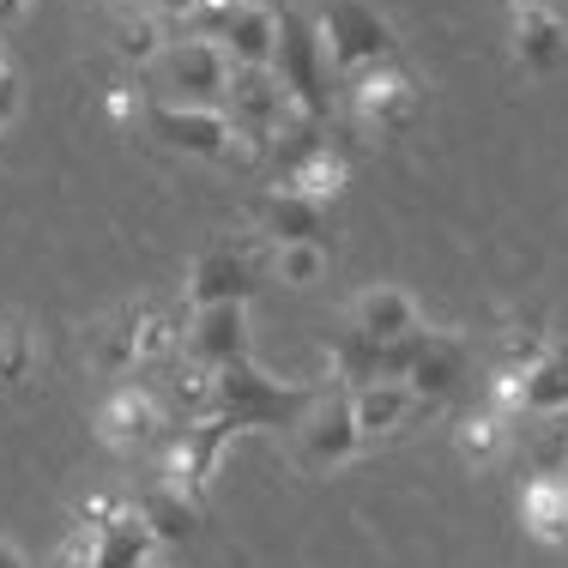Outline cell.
I'll use <instances>...</instances> for the list:
<instances>
[{"label": "cell", "mask_w": 568, "mask_h": 568, "mask_svg": "<svg viewBox=\"0 0 568 568\" xmlns=\"http://www.w3.org/2000/svg\"><path fill=\"white\" fill-rule=\"evenodd\" d=\"M266 73L278 79L284 103L315 121L333 115V67L321 55V37H315V19L308 12H278V49H273V67Z\"/></svg>", "instance_id": "6da1fadb"}, {"label": "cell", "mask_w": 568, "mask_h": 568, "mask_svg": "<svg viewBox=\"0 0 568 568\" xmlns=\"http://www.w3.org/2000/svg\"><path fill=\"white\" fill-rule=\"evenodd\" d=\"M315 37H321V55H327L333 79H357L369 67L394 61V24L369 7V0H327L315 12Z\"/></svg>", "instance_id": "7a4b0ae2"}, {"label": "cell", "mask_w": 568, "mask_h": 568, "mask_svg": "<svg viewBox=\"0 0 568 568\" xmlns=\"http://www.w3.org/2000/svg\"><path fill=\"white\" fill-rule=\"evenodd\" d=\"M145 133H152V140L164 145V152L200 158V164H242L224 103H182V98H158L152 110H145Z\"/></svg>", "instance_id": "3957f363"}, {"label": "cell", "mask_w": 568, "mask_h": 568, "mask_svg": "<svg viewBox=\"0 0 568 568\" xmlns=\"http://www.w3.org/2000/svg\"><path fill=\"white\" fill-rule=\"evenodd\" d=\"M291 454H296V466L315 471V478H327V471H339L363 454V429H357V417H351L345 387L308 399V412L291 424Z\"/></svg>", "instance_id": "277c9868"}, {"label": "cell", "mask_w": 568, "mask_h": 568, "mask_svg": "<svg viewBox=\"0 0 568 568\" xmlns=\"http://www.w3.org/2000/svg\"><path fill=\"white\" fill-rule=\"evenodd\" d=\"M224 115H230V133H236V158L242 164H254V158L273 152L284 115H291V103H284L278 79L266 73V67H254V73H236L224 91Z\"/></svg>", "instance_id": "5b68a950"}, {"label": "cell", "mask_w": 568, "mask_h": 568, "mask_svg": "<svg viewBox=\"0 0 568 568\" xmlns=\"http://www.w3.org/2000/svg\"><path fill=\"white\" fill-rule=\"evenodd\" d=\"M345 103H351V121H357L363 133H375V140H394V133H405V128L417 121L424 91H417V79L405 73V67L382 61V67H369V73L351 79Z\"/></svg>", "instance_id": "8992f818"}, {"label": "cell", "mask_w": 568, "mask_h": 568, "mask_svg": "<svg viewBox=\"0 0 568 568\" xmlns=\"http://www.w3.org/2000/svg\"><path fill=\"white\" fill-rule=\"evenodd\" d=\"M158 73H164V91H175L182 103H224L236 67H230L224 43H206V37H170Z\"/></svg>", "instance_id": "52a82bcc"}, {"label": "cell", "mask_w": 568, "mask_h": 568, "mask_svg": "<svg viewBox=\"0 0 568 568\" xmlns=\"http://www.w3.org/2000/svg\"><path fill=\"white\" fill-rule=\"evenodd\" d=\"M261 261L254 248H236V242H219V248L194 254L187 266V308H212V303H248L261 291Z\"/></svg>", "instance_id": "ba28073f"}, {"label": "cell", "mask_w": 568, "mask_h": 568, "mask_svg": "<svg viewBox=\"0 0 568 568\" xmlns=\"http://www.w3.org/2000/svg\"><path fill=\"white\" fill-rule=\"evenodd\" d=\"M164 405H158L152 387H140V382H121L110 399L98 405V436H103V448H115V454H145V448H158L164 442Z\"/></svg>", "instance_id": "9c48e42d"}, {"label": "cell", "mask_w": 568, "mask_h": 568, "mask_svg": "<svg viewBox=\"0 0 568 568\" xmlns=\"http://www.w3.org/2000/svg\"><path fill=\"white\" fill-rule=\"evenodd\" d=\"M182 357L206 363V369H230V363L254 357V339H248V303H212V308H194V321H187V339H182Z\"/></svg>", "instance_id": "30bf717a"}, {"label": "cell", "mask_w": 568, "mask_h": 568, "mask_svg": "<svg viewBox=\"0 0 568 568\" xmlns=\"http://www.w3.org/2000/svg\"><path fill=\"white\" fill-rule=\"evenodd\" d=\"M508 49H514V61H520L532 79H557L568 67V19L550 7V0H532V7L514 12Z\"/></svg>", "instance_id": "8fae6325"}, {"label": "cell", "mask_w": 568, "mask_h": 568, "mask_svg": "<svg viewBox=\"0 0 568 568\" xmlns=\"http://www.w3.org/2000/svg\"><path fill=\"white\" fill-rule=\"evenodd\" d=\"M424 327V315H417V296L405 291V284H369V291L351 303V333L357 339H412V333Z\"/></svg>", "instance_id": "7c38bea8"}, {"label": "cell", "mask_w": 568, "mask_h": 568, "mask_svg": "<svg viewBox=\"0 0 568 568\" xmlns=\"http://www.w3.org/2000/svg\"><path fill=\"white\" fill-rule=\"evenodd\" d=\"M459 382H466V345H459L454 333H424V339H417V363H412V375H405V387H412V394L436 412V405L448 399Z\"/></svg>", "instance_id": "4fadbf2b"}, {"label": "cell", "mask_w": 568, "mask_h": 568, "mask_svg": "<svg viewBox=\"0 0 568 568\" xmlns=\"http://www.w3.org/2000/svg\"><path fill=\"white\" fill-rule=\"evenodd\" d=\"M424 412H429V405L417 399L405 382H363V387H351V417H357L363 442L394 436V429H405L412 417H424Z\"/></svg>", "instance_id": "5bb4252c"}, {"label": "cell", "mask_w": 568, "mask_h": 568, "mask_svg": "<svg viewBox=\"0 0 568 568\" xmlns=\"http://www.w3.org/2000/svg\"><path fill=\"white\" fill-rule=\"evenodd\" d=\"M254 224H261V236H273V242H303V236L321 242L327 206L308 200V194H291V187H266L261 206H254Z\"/></svg>", "instance_id": "9a60e30c"}, {"label": "cell", "mask_w": 568, "mask_h": 568, "mask_svg": "<svg viewBox=\"0 0 568 568\" xmlns=\"http://www.w3.org/2000/svg\"><path fill=\"white\" fill-rule=\"evenodd\" d=\"M520 520L538 545H568V478L562 471H538L520 490Z\"/></svg>", "instance_id": "2e32d148"}, {"label": "cell", "mask_w": 568, "mask_h": 568, "mask_svg": "<svg viewBox=\"0 0 568 568\" xmlns=\"http://www.w3.org/2000/svg\"><path fill=\"white\" fill-rule=\"evenodd\" d=\"M273 49H278V7H236L224 31V55L236 73H254V67H273Z\"/></svg>", "instance_id": "e0dca14e"}, {"label": "cell", "mask_w": 568, "mask_h": 568, "mask_svg": "<svg viewBox=\"0 0 568 568\" xmlns=\"http://www.w3.org/2000/svg\"><path fill=\"white\" fill-rule=\"evenodd\" d=\"M152 562H158V532L145 526L140 503H128V514L98 532V568H152Z\"/></svg>", "instance_id": "ac0fdd59"}, {"label": "cell", "mask_w": 568, "mask_h": 568, "mask_svg": "<svg viewBox=\"0 0 568 568\" xmlns=\"http://www.w3.org/2000/svg\"><path fill=\"white\" fill-rule=\"evenodd\" d=\"M164 49H170V19L164 12H140V7H128L115 19V55L128 61V67H152V61H164Z\"/></svg>", "instance_id": "d6986e66"}, {"label": "cell", "mask_w": 568, "mask_h": 568, "mask_svg": "<svg viewBox=\"0 0 568 568\" xmlns=\"http://www.w3.org/2000/svg\"><path fill=\"white\" fill-rule=\"evenodd\" d=\"M315 152H327V121L291 110V115H284V128H278V140H273V152H266V164H273V182L296 175Z\"/></svg>", "instance_id": "ffe728a7"}, {"label": "cell", "mask_w": 568, "mask_h": 568, "mask_svg": "<svg viewBox=\"0 0 568 568\" xmlns=\"http://www.w3.org/2000/svg\"><path fill=\"white\" fill-rule=\"evenodd\" d=\"M133 503H140L145 526L158 532V545H182V538L200 526V503H194V496H182V490H170L164 478H158L145 496H133Z\"/></svg>", "instance_id": "44dd1931"}, {"label": "cell", "mask_w": 568, "mask_h": 568, "mask_svg": "<svg viewBox=\"0 0 568 568\" xmlns=\"http://www.w3.org/2000/svg\"><path fill=\"white\" fill-rule=\"evenodd\" d=\"M557 412H568V339H557L526 369V417H557Z\"/></svg>", "instance_id": "7402d4cb"}, {"label": "cell", "mask_w": 568, "mask_h": 568, "mask_svg": "<svg viewBox=\"0 0 568 568\" xmlns=\"http://www.w3.org/2000/svg\"><path fill=\"white\" fill-rule=\"evenodd\" d=\"M327 242H315V236H303V242H273V273L284 291H308V284H321L327 278Z\"/></svg>", "instance_id": "603a6c76"}, {"label": "cell", "mask_w": 568, "mask_h": 568, "mask_svg": "<svg viewBox=\"0 0 568 568\" xmlns=\"http://www.w3.org/2000/svg\"><path fill=\"white\" fill-rule=\"evenodd\" d=\"M454 448H459L466 466H496L503 448H508V417H496L490 405H484V412H466L459 429H454Z\"/></svg>", "instance_id": "cb8c5ba5"}, {"label": "cell", "mask_w": 568, "mask_h": 568, "mask_svg": "<svg viewBox=\"0 0 568 568\" xmlns=\"http://www.w3.org/2000/svg\"><path fill=\"white\" fill-rule=\"evenodd\" d=\"M345 182H351V164L327 145V152H315L303 170L284 175V182H273V187H291V194H308V200H321V206H333V200L345 194Z\"/></svg>", "instance_id": "d4e9b609"}, {"label": "cell", "mask_w": 568, "mask_h": 568, "mask_svg": "<svg viewBox=\"0 0 568 568\" xmlns=\"http://www.w3.org/2000/svg\"><path fill=\"white\" fill-rule=\"evenodd\" d=\"M550 345H557V339L545 333V321H538V315L532 321H514V327L503 333V357H496V363H508V369H532Z\"/></svg>", "instance_id": "484cf974"}, {"label": "cell", "mask_w": 568, "mask_h": 568, "mask_svg": "<svg viewBox=\"0 0 568 568\" xmlns=\"http://www.w3.org/2000/svg\"><path fill=\"white\" fill-rule=\"evenodd\" d=\"M490 405L496 417H526V369H508V363H496L490 369Z\"/></svg>", "instance_id": "4316f807"}, {"label": "cell", "mask_w": 568, "mask_h": 568, "mask_svg": "<svg viewBox=\"0 0 568 568\" xmlns=\"http://www.w3.org/2000/svg\"><path fill=\"white\" fill-rule=\"evenodd\" d=\"M236 7H242V0H200V7L187 12L182 37H206V43H224V31H230V19H236Z\"/></svg>", "instance_id": "83f0119b"}, {"label": "cell", "mask_w": 568, "mask_h": 568, "mask_svg": "<svg viewBox=\"0 0 568 568\" xmlns=\"http://www.w3.org/2000/svg\"><path fill=\"white\" fill-rule=\"evenodd\" d=\"M49 568H98V532L91 526H67V538L55 545V557H49Z\"/></svg>", "instance_id": "f1b7e54d"}, {"label": "cell", "mask_w": 568, "mask_h": 568, "mask_svg": "<svg viewBox=\"0 0 568 568\" xmlns=\"http://www.w3.org/2000/svg\"><path fill=\"white\" fill-rule=\"evenodd\" d=\"M24 369H31V339H24L19 327L0 333V387L24 382Z\"/></svg>", "instance_id": "f546056e"}, {"label": "cell", "mask_w": 568, "mask_h": 568, "mask_svg": "<svg viewBox=\"0 0 568 568\" xmlns=\"http://www.w3.org/2000/svg\"><path fill=\"white\" fill-rule=\"evenodd\" d=\"M103 110H110V121H121V128H133V121H145L152 103H145L133 85H110V91H103Z\"/></svg>", "instance_id": "4dcf8cb0"}, {"label": "cell", "mask_w": 568, "mask_h": 568, "mask_svg": "<svg viewBox=\"0 0 568 568\" xmlns=\"http://www.w3.org/2000/svg\"><path fill=\"white\" fill-rule=\"evenodd\" d=\"M12 115H19V73H0V133L12 128Z\"/></svg>", "instance_id": "1f68e13d"}, {"label": "cell", "mask_w": 568, "mask_h": 568, "mask_svg": "<svg viewBox=\"0 0 568 568\" xmlns=\"http://www.w3.org/2000/svg\"><path fill=\"white\" fill-rule=\"evenodd\" d=\"M152 7H158V12H164V19L175 24V31H182V24H187V12H194V7H200V0H152Z\"/></svg>", "instance_id": "d6a6232c"}, {"label": "cell", "mask_w": 568, "mask_h": 568, "mask_svg": "<svg viewBox=\"0 0 568 568\" xmlns=\"http://www.w3.org/2000/svg\"><path fill=\"white\" fill-rule=\"evenodd\" d=\"M24 7H31V0H0V31H7L12 19H24Z\"/></svg>", "instance_id": "836d02e7"}, {"label": "cell", "mask_w": 568, "mask_h": 568, "mask_svg": "<svg viewBox=\"0 0 568 568\" xmlns=\"http://www.w3.org/2000/svg\"><path fill=\"white\" fill-rule=\"evenodd\" d=\"M0 568H24V557H19V545H7V538H0Z\"/></svg>", "instance_id": "e575fe53"}, {"label": "cell", "mask_w": 568, "mask_h": 568, "mask_svg": "<svg viewBox=\"0 0 568 568\" xmlns=\"http://www.w3.org/2000/svg\"><path fill=\"white\" fill-rule=\"evenodd\" d=\"M242 7H278V0H242Z\"/></svg>", "instance_id": "d590c367"}, {"label": "cell", "mask_w": 568, "mask_h": 568, "mask_svg": "<svg viewBox=\"0 0 568 568\" xmlns=\"http://www.w3.org/2000/svg\"><path fill=\"white\" fill-rule=\"evenodd\" d=\"M0 73H12V67H7V43H0Z\"/></svg>", "instance_id": "8d00e7d4"}, {"label": "cell", "mask_w": 568, "mask_h": 568, "mask_svg": "<svg viewBox=\"0 0 568 568\" xmlns=\"http://www.w3.org/2000/svg\"><path fill=\"white\" fill-rule=\"evenodd\" d=\"M520 7H532V0H508V12H520Z\"/></svg>", "instance_id": "74e56055"}, {"label": "cell", "mask_w": 568, "mask_h": 568, "mask_svg": "<svg viewBox=\"0 0 568 568\" xmlns=\"http://www.w3.org/2000/svg\"><path fill=\"white\" fill-rule=\"evenodd\" d=\"M152 568H164V562H152Z\"/></svg>", "instance_id": "f35d334b"}]
</instances>
